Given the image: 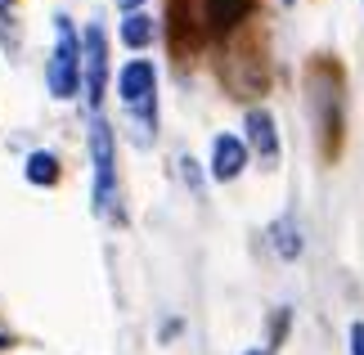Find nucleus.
Segmentation results:
<instances>
[{
  "label": "nucleus",
  "mask_w": 364,
  "mask_h": 355,
  "mask_svg": "<svg viewBox=\"0 0 364 355\" xmlns=\"http://www.w3.org/2000/svg\"><path fill=\"white\" fill-rule=\"evenodd\" d=\"M306 86H311L315 126L324 135V158H338V149H342V68L333 59H315L311 73H306Z\"/></svg>",
  "instance_id": "1"
},
{
  "label": "nucleus",
  "mask_w": 364,
  "mask_h": 355,
  "mask_svg": "<svg viewBox=\"0 0 364 355\" xmlns=\"http://www.w3.org/2000/svg\"><path fill=\"white\" fill-rule=\"evenodd\" d=\"M117 95H122L126 112L144 126V139H149V131L158 126V68L149 59H131L117 73Z\"/></svg>",
  "instance_id": "2"
},
{
  "label": "nucleus",
  "mask_w": 364,
  "mask_h": 355,
  "mask_svg": "<svg viewBox=\"0 0 364 355\" xmlns=\"http://www.w3.org/2000/svg\"><path fill=\"white\" fill-rule=\"evenodd\" d=\"M46 86L54 99H73L81 90V36L63 14L54 18V54L46 63Z\"/></svg>",
  "instance_id": "3"
},
{
  "label": "nucleus",
  "mask_w": 364,
  "mask_h": 355,
  "mask_svg": "<svg viewBox=\"0 0 364 355\" xmlns=\"http://www.w3.org/2000/svg\"><path fill=\"white\" fill-rule=\"evenodd\" d=\"M90 162H95V211L108 216L117 203V153H113V126L95 117L90 126Z\"/></svg>",
  "instance_id": "4"
},
{
  "label": "nucleus",
  "mask_w": 364,
  "mask_h": 355,
  "mask_svg": "<svg viewBox=\"0 0 364 355\" xmlns=\"http://www.w3.org/2000/svg\"><path fill=\"white\" fill-rule=\"evenodd\" d=\"M81 86H86V104L100 112L108 86V36L100 23H90L86 36H81Z\"/></svg>",
  "instance_id": "5"
},
{
  "label": "nucleus",
  "mask_w": 364,
  "mask_h": 355,
  "mask_svg": "<svg viewBox=\"0 0 364 355\" xmlns=\"http://www.w3.org/2000/svg\"><path fill=\"white\" fill-rule=\"evenodd\" d=\"M247 166V144L239 135H216L212 139V176L216 180H234Z\"/></svg>",
  "instance_id": "6"
},
{
  "label": "nucleus",
  "mask_w": 364,
  "mask_h": 355,
  "mask_svg": "<svg viewBox=\"0 0 364 355\" xmlns=\"http://www.w3.org/2000/svg\"><path fill=\"white\" fill-rule=\"evenodd\" d=\"M247 144L261 153V162H274L279 158V131H274V117L265 108H252L247 112Z\"/></svg>",
  "instance_id": "7"
},
{
  "label": "nucleus",
  "mask_w": 364,
  "mask_h": 355,
  "mask_svg": "<svg viewBox=\"0 0 364 355\" xmlns=\"http://www.w3.org/2000/svg\"><path fill=\"white\" fill-rule=\"evenodd\" d=\"M252 5H257V0H203L207 27H212V32H234L252 14Z\"/></svg>",
  "instance_id": "8"
},
{
  "label": "nucleus",
  "mask_w": 364,
  "mask_h": 355,
  "mask_svg": "<svg viewBox=\"0 0 364 355\" xmlns=\"http://www.w3.org/2000/svg\"><path fill=\"white\" fill-rule=\"evenodd\" d=\"M270 243H274V252L284 261H297L301 257V230H297V221H292V216H279L270 225Z\"/></svg>",
  "instance_id": "9"
},
{
  "label": "nucleus",
  "mask_w": 364,
  "mask_h": 355,
  "mask_svg": "<svg viewBox=\"0 0 364 355\" xmlns=\"http://www.w3.org/2000/svg\"><path fill=\"white\" fill-rule=\"evenodd\" d=\"M122 41L131 50H144L149 41H153V18H149V14H139V9L126 14V18H122Z\"/></svg>",
  "instance_id": "10"
},
{
  "label": "nucleus",
  "mask_w": 364,
  "mask_h": 355,
  "mask_svg": "<svg viewBox=\"0 0 364 355\" xmlns=\"http://www.w3.org/2000/svg\"><path fill=\"white\" fill-rule=\"evenodd\" d=\"M27 180H32V184H54V180H59V158L46 153V149H36L32 158H27Z\"/></svg>",
  "instance_id": "11"
},
{
  "label": "nucleus",
  "mask_w": 364,
  "mask_h": 355,
  "mask_svg": "<svg viewBox=\"0 0 364 355\" xmlns=\"http://www.w3.org/2000/svg\"><path fill=\"white\" fill-rule=\"evenodd\" d=\"M346 342H351V355H364V324H360V319L351 324V333H346Z\"/></svg>",
  "instance_id": "12"
},
{
  "label": "nucleus",
  "mask_w": 364,
  "mask_h": 355,
  "mask_svg": "<svg viewBox=\"0 0 364 355\" xmlns=\"http://www.w3.org/2000/svg\"><path fill=\"white\" fill-rule=\"evenodd\" d=\"M117 5H122V9H126V14H135V9H139V5H144V0H117Z\"/></svg>",
  "instance_id": "13"
},
{
  "label": "nucleus",
  "mask_w": 364,
  "mask_h": 355,
  "mask_svg": "<svg viewBox=\"0 0 364 355\" xmlns=\"http://www.w3.org/2000/svg\"><path fill=\"white\" fill-rule=\"evenodd\" d=\"M5 346H9V337H0V351H5Z\"/></svg>",
  "instance_id": "14"
},
{
  "label": "nucleus",
  "mask_w": 364,
  "mask_h": 355,
  "mask_svg": "<svg viewBox=\"0 0 364 355\" xmlns=\"http://www.w3.org/2000/svg\"><path fill=\"white\" fill-rule=\"evenodd\" d=\"M247 355H265V351H247Z\"/></svg>",
  "instance_id": "15"
}]
</instances>
